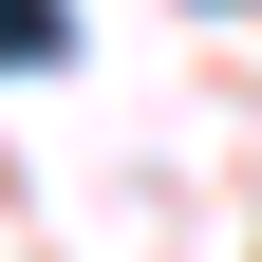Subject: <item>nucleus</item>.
<instances>
[{
    "instance_id": "nucleus-1",
    "label": "nucleus",
    "mask_w": 262,
    "mask_h": 262,
    "mask_svg": "<svg viewBox=\"0 0 262 262\" xmlns=\"http://www.w3.org/2000/svg\"><path fill=\"white\" fill-rule=\"evenodd\" d=\"M56 38H75L56 0H0V75H19V56H56Z\"/></svg>"
}]
</instances>
